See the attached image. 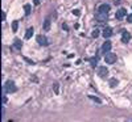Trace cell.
Returning <instances> with one entry per match:
<instances>
[{"label": "cell", "instance_id": "obj_1", "mask_svg": "<svg viewBox=\"0 0 132 122\" xmlns=\"http://www.w3.org/2000/svg\"><path fill=\"white\" fill-rule=\"evenodd\" d=\"M4 91H5V92H8V93H13V92L17 91V87H16V84L13 83V81L8 80L7 83L4 84Z\"/></svg>", "mask_w": 132, "mask_h": 122}, {"label": "cell", "instance_id": "obj_2", "mask_svg": "<svg viewBox=\"0 0 132 122\" xmlns=\"http://www.w3.org/2000/svg\"><path fill=\"white\" fill-rule=\"evenodd\" d=\"M104 60H106V63H108V65H114V63L116 62V55L114 53H107L104 55Z\"/></svg>", "mask_w": 132, "mask_h": 122}, {"label": "cell", "instance_id": "obj_3", "mask_svg": "<svg viewBox=\"0 0 132 122\" xmlns=\"http://www.w3.org/2000/svg\"><path fill=\"white\" fill-rule=\"evenodd\" d=\"M111 47H112V45H111V42L110 41H107V42H104L102 45V53H104V54H107V53H110V50H111Z\"/></svg>", "mask_w": 132, "mask_h": 122}, {"label": "cell", "instance_id": "obj_4", "mask_svg": "<svg viewBox=\"0 0 132 122\" xmlns=\"http://www.w3.org/2000/svg\"><path fill=\"white\" fill-rule=\"evenodd\" d=\"M37 42H38V45L46 46L49 43V41H48V38L45 37V36H37Z\"/></svg>", "mask_w": 132, "mask_h": 122}, {"label": "cell", "instance_id": "obj_5", "mask_svg": "<svg viewBox=\"0 0 132 122\" xmlns=\"http://www.w3.org/2000/svg\"><path fill=\"white\" fill-rule=\"evenodd\" d=\"M124 16H127V11H125V8H120L116 11V19H123Z\"/></svg>", "mask_w": 132, "mask_h": 122}, {"label": "cell", "instance_id": "obj_6", "mask_svg": "<svg viewBox=\"0 0 132 122\" xmlns=\"http://www.w3.org/2000/svg\"><path fill=\"white\" fill-rule=\"evenodd\" d=\"M95 19L98 20V21H107V13H102V12H98L95 15Z\"/></svg>", "mask_w": 132, "mask_h": 122}, {"label": "cell", "instance_id": "obj_7", "mask_svg": "<svg viewBox=\"0 0 132 122\" xmlns=\"http://www.w3.org/2000/svg\"><path fill=\"white\" fill-rule=\"evenodd\" d=\"M108 11H110V5L108 4H102L98 8V12H102V13H108Z\"/></svg>", "mask_w": 132, "mask_h": 122}, {"label": "cell", "instance_id": "obj_8", "mask_svg": "<svg viewBox=\"0 0 132 122\" xmlns=\"http://www.w3.org/2000/svg\"><path fill=\"white\" fill-rule=\"evenodd\" d=\"M107 68L106 67H99V70H98V75L100 78H106L107 76Z\"/></svg>", "mask_w": 132, "mask_h": 122}, {"label": "cell", "instance_id": "obj_9", "mask_svg": "<svg viewBox=\"0 0 132 122\" xmlns=\"http://www.w3.org/2000/svg\"><path fill=\"white\" fill-rule=\"evenodd\" d=\"M129 39H131V34H129L128 32H125V30H124L123 36H122V41H123L124 43H128V42H129Z\"/></svg>", "mask_w": 132, "mask_h": 122}, {"label": "cell", "instance_id": "obj_10", "mask_svg": "<svg viewBox=\"0 0 132 122\" xmlns=\"http://www.w3.org/2000/svg\"><path fill=\"white\" fill-rule=\"evenodd\" d=\"M111 36H112V29L108 26V28H106L104 30H103V37L108 38V37H111Z\"/></svg>", "mask_w": 132, "mask_h": 122}, {"label": "cell", "instance_id": "obj_11", "mask_svg": "<svg viewBox=\"0 0 132 122\" xmlns=\"http://www.w3.org/2000/svg\"><path fill=\"white\" fill-rule=\"evenodd\" d=\"M32 36H33V28H29V29L27 30V33H25V38H27V39H29Z\"/></svg>", "mask_w": 132, "mask_h": 122}, {"label": "cell", "instance_id": "obj_12", "mask_svg": "<svg viewBox=\"0 0 132 122\" xmlns=\"http://www.w3.org/2000/svg\"><path fill=\"white\" fill-rule=\"evenodd\" d=\"M31 9H32V7L29 4H25L24 5V11H25V16H29V13H31Z\"/></svg>", "mask_w": 132, "mask_h": 122}, {"label": "cell", "instance_id": "obj_13", "mask_svg": "<svg viewBox=\"0 0 132 122\" xmlns=\"http://www.w3.org/2000/svg\"><path fill=\"white\" fill-rule=\"evenodd\" d=\"M49 28H50V20L46 19V20L44 21V29H45V30H48Z\"/></svg>", "mask_w": 132, "mask_h": 122}, {"label": "cell", "instance_id": "obj_14", "mask_svg": "<svg viewBox=\"0 0 132 122\" xmlns=\"http://www.w3.org/2000/svg\"><path fill=\"white\" fill-rule=\"evenodd\" d=\"M118 85V80L116 79H111L110 80V87H111V88H114V87H116Z\"/></svg>", "mask_w": 132, "mask_h": 122}, {"label": "cell", "instance_id": "obj_15", "mask_svg": "<svg viewBox=\"0 0 132 122\" xmlns=\"http://www.w3.org/2000/svg\"><path fill=\"white\" fill-rule=\"evenodd\" d=\"M17 26H19V21H13L12 22V30L17 32Z\"/></svg>", "mask_w": 132, "mask_h": 122}, {"label": "cell", "instance_id": "obj_16", "mask_svg": "<svg viewBox=\"0 0 132 122\" xmlns=\"http://www.w3.org/2000/svg\"><path fill=\"white\" fill-rule=\"evenodd\" d=\"M15 47L16 49H21V41L20 39H15Z\"/></svg>", "mask_w": 132, "mask_h": 122}, {"label": "cell", "instance_id": "obj_17", "mask_svg": "<svg viewBox=\"0 0 132 122\" xmlns=\"http://www.w3.org/2000/svg\"><path fill=\"white\" fill-rule=\"evenodd\" d=\"M90 62H91V66H96V58H91V59H90Z\"/></svg>", "mask_w": 132, "mask_h": 122}, {"label": "cell", "instance_id": "obj_18", "mask_svg": "<svg viewBox=\"0 0 132 122\" xmlns=\"http://www.w3.org/2000/svg\"><path fill=\"white\" fill-rule=\"evenodd\" d=\"M89 97H90L93 101H95V102H100V100H99V98H96V97H94V96H89Z\"/></svg>", "mask_w": 132, "mask_h": 122}, {"label": "cell", "instance_id": "obj_19", "mask_svg": "<svg viewBox=\"0 0 132 122\" xmlns=\"http://www.w3.org/2000/svg\"><path fill=\"white\" fill-rule=\"evenodd\" d=\"M98 36H99V30H94V32H93V37H94V38H96Z\"/></svg>", "mask_w": 132, "mask_h": 122}, {"label": "cell", "instance_id": "obj_20", "mask_svg": "<svg viewBox=\"0 0 132 122\" xmlns=\"http://www.w3.org/2000/svg\"><path fill=\"white\" fill-rule=\"evenodd\" d=\"M54 92L58 93V83H54Z\"/></svg>", "mask_w": 132, "mask_h": 122}, {"label": "cell", "instance_id": "obj_21", "mask_svg": "<svg viewBox=\"0 0 132 122\" xmlns=\"http://www.w3.org/2000/svg\"><path fill=\"white\" fill-rule=\"evenodd\" d=\"M127 21H128V22H131V24H132V13L127 16Z\"/></svg>", "mask_w": 132, "mask_h": 122}, {"label": "cell", "instance_id": "obj_22", "mask_svg": "<svg viewBox=\"0 0 132 122\" xmlns=\"http://www.w3.org/2000/svg\"><path fill=\"white\" fill-rule=\"evenodd\" d=\"M24 59H25V60H27L28 63H29V65H34V63H33V62H32L31 59H28V58H24Z\"/></svg>", "mask_w": 132, "mask_h": 122}, {"label": "cell", "instance_id": "obj_23", "mask_svg": "<svg viewBox=\"0 0 132 122\" xmlns=\"http://www.w3.org/2000/svg\"><path fill=\"white\" fill-rule=\"evenodd\" d=\"M2 20H3V21L5 20V12H2Z\"/></svg>", "mask_w": 132, "mask_h": 122}, {"label": "cell", "instance_id": "obj_24", "mask_svg": "<svg viewBox=\"0 0 132 122\" xmlns=\"http://www.w3.org/2000/svg\"><path fill=\"white\" fill-rule=\"evenodd\" d=\"M74 15H75V16H79V11L78 9H75V11H74V12H73Z\"/></svg>", "mask_w": 132, "mask_h": 122}, {"label": "cell", "instance_id": "obj_25", "mask_svg": "<svg viewBox=\"0 0 132 122\" xmlns=\"http://www.w3.org/2000/svg\"><path fill=\"white\" fill-rule=\"evenodd\" d=\"M5 102H7V97L3 96V104H5Z\"/></svg>", "mask_w": 132, "mask_h": 122}, {"label": "cell", "instance_id": "obj_26", "mask_svg": "<svg viewBox=\"0 0 132 122\" xmlns=\"http://www.w3.org/2000/svg\"><path fill=\"white\" fill-rule=\"evenodd\" d=\"M38 3H40V0H34V4L36 5H38Z\"/></svg>", "mask_w": 132, "mask_h": 122}]
</instances>
